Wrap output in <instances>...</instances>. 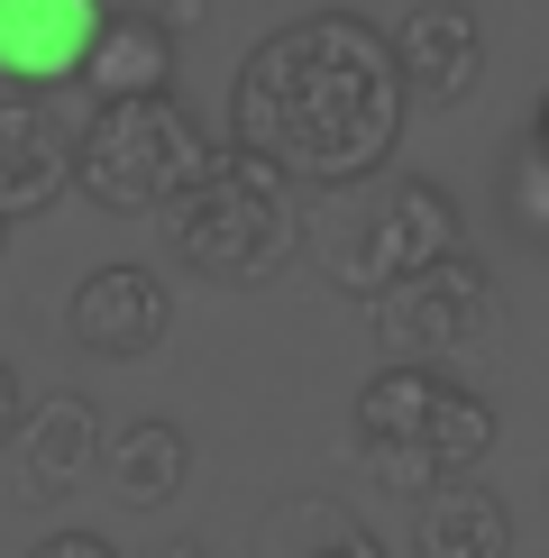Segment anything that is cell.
<instances>
[{
    "label": "cell",
    "mask_w": 549,
    "mask_h": 558,
    "mask_svg": "<svg viewBox=\"0 0 549 558\" xmlns=\"http://www.w3.org/2000/svg\"><path fill=\"white\" fill-rule=\"evenodd\" d=\"M202 156H211V129L166 92L156 101H91V120L74 129V193L137 220V211H166L202 174Z\"/></svg>",
    "instance_id": "277c9868"
},
{
    "label": "cell",
    "mask_w": 549,
    "mask_h": 558,
    "mask_svg": "<svg viewBox=\"0 0 549 558\" xmlns=\"http://www.w3.org/2000/svg\"><path fill=\"white\" fill-rule=\"evenodd\" d=\"M412 558H513V513L476 476L430 485L412 504Z\"/></svg>",
    "instance_id": "7c38bea8"
},
{
    "label": "cell",
    "mask_w": 549,
    "mask_h": 558,
    "mask_svg": "<svg viewBox=\"0 0 549 558\" xmlns=\"http://www.w3.org/2000/svg\"><path fill=\"white\" fill-rule=\"evenodd\" d=\"M166 239H174V257L193 266L202 284L257 293V284H274V275L303 257L312 229H303V193L274 166H257V156H239V147H211L202 174L166 202Z\"/></svg>",
    "instance_id": "7a4b0ae2"
},
{
    "label": "cell",
    "mask_w": 549,
    "mask_h": 558,
    "mask_svg": "<svg viewBox=\"0 0 549 558\" xmlns=\"http://www.w3.org/2000/svg\"><path fill=\"white\" fill-rule=\"evenodd\" d=\"M19 412H28V385H19V366L0 357V449H10V430H19Z\"/></svg>",
    "instance_id": "e0dca14e"
},
{
    "label": "cell",
    "mask_w": 549,
    "mask_h": 558,
    "mask_svg": "<svg viewBox=\"0 0 549 558\" xmlns=\"http://www.w3.org/2000/svg\"><path fill=\"white\" fill-rule=\"evenodd\" d=\"M74 183V120L37 92L0 101V220H28Z\"/></svg>",
    "instance_id": "30bf717a"
},
{
    "label": "cell",
    "mask_w": 549,
    "mask_h": 558,
    "mask_svg": "<svg viewBox=\"0 0 549 558\" xmlns=\"http://www.w3.org/2000/svg\"><path fill=\"white\" fill-rule=\"evenodd\" d=\"M457 247H467V220H457V202L440 193V183L385 174L376 193H366V211L330 239V284L349 302H376V293H394L403 275L457 257Z\"/></svg>",
    "instance_id": "5b68a950"
},
{
    "label": "cell",
    "mask_w": 549,
    "mask_h": 558,
    "mask_svg": "<svg viewBox=\"0 0 549 558\" xmlns=\"http://www.w3.org/2000/svg\"><path fill=\"white\" fill-rule=\"evenodd\" d=\"M74 83L91 101H156L174 83V28L166 19H101V37H91Z\"/></svg>",
    "instance_id": "4fadbf2b"
},
{
    "label": "cell",
    "mask_w": 549,
    "mask_h": 558,
    "mask_svg": "<svg viewBox=\"0 0 549 558\" xmlns=\"http://www.w3.org/2000/svg\"><path fill=\"white\" fill-rule=\"evenodd\" d=\"M166 558H202V541H174V549H166Z\"/></svg>",
    "instance_id": "d6986e66"
},
{
    "label": "cell",
    "mask_w": 549,
    "mask_h": 558,
    "mask_svg": "<svg viewBox=\"0 0 549 558\" xmlns=\"http://www.w3.org/2000/svg\"><path fill=\"white\" fill-rule=\"evenodd\" d=\"M101 468H110V495L120 504H174L183 476H193V439L174 422H129V430H101Z\"/></svg>",
    "instance_id": "5bb4252c"
},
{
    "label": "cell",
    "mask_w": 549,
    "mask_h": 558,
    "mask_svg": "<svg viewBox=\"0 0 549 558\" xmlns=\"http://www.w3.org/2000/svg\"><path fill=\"white\" fill-rule=\"evenodd\" d=\"M312 531H320V541L284 549V558H385V541H376V531H366L357 513H339L330 495H312Z\"/></svg>",
    "instance_id": "9a60e30c"
},
{
    "label": "cell",
    "mask_w": 549,
    "mask_h": 558,
    "mask_svg": "<svg viewBox=\"0 0 549 558\" xmlns=\"http://www.w3.org/2000/svg\"><path fill=\"white\" fill-rule=\"evenodd\" d=\"M522 156L549 174V92H540V110H532V129H522Z\"/></svg>",
    "instance_id": "ac0fdd59"
},
{
    "label": "cell",
    "mask_w": 549,
    "mask_h": 558,
    "mask_svg": "<svg viewBox=\"0 0 549 558\" xmlns=\"http://www.w3.org/2000/svg\"><path fill=\"white\" fill-rule=\"evenodd\" d=\"M64 330H74L83 357L129 366V357H147V348H166L174 293H166V275H156V266H91L83 284H74V302H64Z\"/></svg>",
    "instance_id": "ba28073f"
},
{
    "label": "cell",
    "mask_w": 549,
    "mask_h": 558,
    "mask_svg": "<svg viewBox=\"0 0 549 558\" xmlns=\"http://www.w3.org/2000/svg\"><path fill=\"white\" fill-rule=\"evenodd\" d=\"M101 0H0V83L10 92H56L83 74L101 37Z\"/></svg>",
    "instance_id": "9c48e42d"
},
{
    "label": "cell",
    "mask_w": 549,
    "mask_h": 558,
    "mask_svg": "<svg viewBox=\"0 0 549 558\" xmlns=\"http://www.w3.org/2000/svg\"><path fill=\"white\" fill-rule=\"evenodd\" d=\"M0 257H10V220H0Z\"/></svg>",
    "instance_id": "ffe728a7"
},
{
    "label": "cell",
    "mask_w": 549,
    "mask_h": 558,
    "mask_svg": "<svg viewBox=\"0 0 549 558\" xmlns=\"http://www.w3.org/2000/svg\"><path fill=\"white\" fill-rule=\"evenodd\" d=\"M385 56H394V83L403 101H430V110H457L486 74V28H476L467 0H422L385 28Z\"/></svg>",
    "instance_id": "52a82bcc"
},
{
    "label": "cell",
    "mask_w": 549,
    "mask_h": 558,
    "mask_svg": "<svg viewBox=\"0 0 549 558\" xmlns=\"http://www.w3.org/2000/svg\"><path fill=\"white\" fill-rule=\"evenodd\" d=\"M403 83L385 56V28L349 10H303L284 28L247 46L239 83H229V147L274 166L303 193H349V183L385 174L403 147Z\"/></svg>",
    "instance_id": "6da1fadb"
},
{
    "label": "cell",
    "mask_w": 549,
    "mask_h": 558,
    "mask_svg": "<svg viewBox=\"0 0 549 558\" xmlns=\"http://www.w3.org/2000/svg\"><path fill=\"white\" fill-rule=\"evenodd\" d=\"M486 312H495V284H486V266H476L467 247L440 257V266H422V275H403L394 293H376L385 366H440V357H457V348L486 330Z\"/></svg>",
    "instance_id": "8992f818"
},
{
    "label": "cell",
    "mask_w": 549,
    "mask_h": 558,
    "mask_svg": "<svg viewBox=\"0 0 549 558\" xmlns=\"http://www.w3.org/2000/svg\"><path fill=\"white\" fill-rule=\"evenodd\" d=\"M357 449L376 468V485L422 504L430 485H457L467 468H486L495 403L449 385L440 366H385V376L357 385Z\"/></svg>",
    "instance_id": "3957f363"
},
{
    "label": "cell",
    "mask_w": 549,
    "mask_h": 558,
    "mask_svg": "<svg viewBox=\"0 0 549 558\" xmlns=\"http://www.w3.org/2000/svg\"><path fill=\"white\" fill-rule=\"evenodd\" d=\"M28 558H120V549H110L101 531H56V541H37Z\"/></svg>",
    "instance_id": "2e32d148"
},
{
    "label": "cell",
    "mask_w": 549,
    "mask_h": 558,
    "mask_svg": "<svg viewBox=\"0 0 549 558\" xmlns=\"http://www.w3.org/2000/svg\"><path fill=\"white\" fill-rule=\"evenodd\" d=\"M10 458H19V495L28 504H64L83 468H101V412H91V393L28 403L19 430H10Z\"/></svg>",
    "instance_id": "8fae6325"
}]
</instances>
